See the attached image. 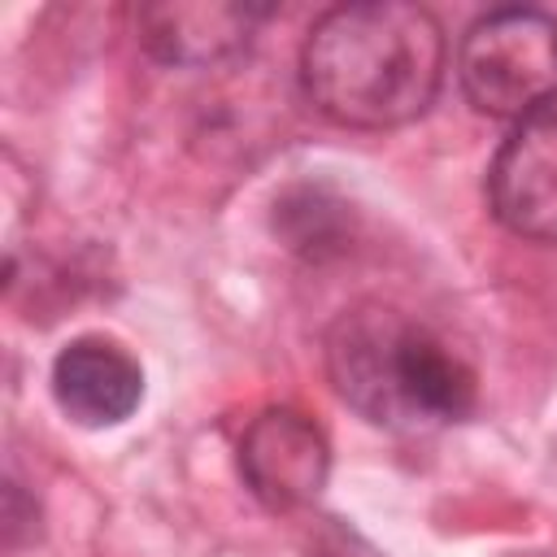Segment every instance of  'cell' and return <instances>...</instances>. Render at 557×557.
Instances as JSON below:
<instances>
[{"label":"cell","mask_w":557,"mask_h":557,"mask_svg":"<svg viewBox=\"0 0 557 557\" xmlns=\"http://www.w3.org/2000/svg\"><path fill=\"white\" fill-rule=\"evenodd\" d=\"M274 226L287 248L305 257H326L344 239V205H335L322 187H296L274 205Z\"/></svg>","instance_id":"8"},{"label":"cell","mask_w":557,"mask_h":557,"mask_svg":"<svg viewBox=\"0 0 557 557\" xmlns=\"http://www.w3.org/2000/svg\"><path fill=\"white\" fill-rule=\"evenodd\" d=\"M239 474L270 509H305L331 474V444L300 409H265L239 440Z\"/></svg>","instance_id":"4"},{"label":"cell","mask_w":557,"mask_h":557,"mask_svg":"<svg viewBox=\"0 0 557 557\" xmlns=\"http://www.w3.org/2000/svg\"><path fill=\"white\" fill-rule=\"evenodd\" d=\"M300 78L313 109L339 126H400L440 91L444 30L431 9L409 0L339 4L309 26Z\"/></svg>","instance_id":"1"},{"label":"cell","mask_w":557,"mask_h":557,"mask_svg":"<svg viewBox=\"0 0 557 557\" xmlns=\"http://www.w3.org/2000/svg\"><path fill=\"white\" fill-rule=\"evenodd\" d=\"M52 396L78 426H117L139 409L144 370L122 344L78 335L52 361Z\"/></svg>","instance_id":"6"},{"label":"cell","mask_w":557,"mask_h":557,"mask_svg":"<svg viewBox=\"0 0 557 557\" xmlns=\"http://www.w3.org/2000/svg\"><path fill=\"white\" fill-rule=\"evenodd\" d=\"M466 100L487 117L527 122L557 96V17L544 9H496L479 17L457 52Z\"/></svg>","instance_id":"3"},{"label":"cell","mask_w":557,"mask_h":557,"mask_svg":"<svg viewBox=\"0 0 557 557\" xmlns=\"http://www.w3.org/2000/svg\"><path fill=\"white\" fill-rule=\"evenodd\" d=\"M309 548H313V557H383L361 531H352L339 518H318V527L309 535Z\"/></svg>","instance_id":"9"},{"label":"cell","mask_w":557,"mask_h":557,"mask_svg":"<svg viewBox=\"0 0 557 557\" xmlns=\"http://www.w3.org/2000/svg\"><path fill=\"white\" fill-rule=\"evenodd\" d=\"M487 196L513 235L557 244V113L518 122L487 170Z\"/></svg>","instance_id":"5"},{"label":"cell","mask_w":557,"mask_h":557,"mask_svg":"<svg viewBox=\"0 0 557 557\" xmlns=\"http://www.w3.org/2000/svg\"><path fill=\"white\" fill-rule=\"evenodd\" d=\"M326 374L348 409L387 431H431L474 409L470 366L383 300H361L326 326Z\"/></svg>","instance_id":"2"},{"label":"cell","mask_w":557,"mask_h":557,"mask_svg":"<svg viewBox=\"0 0 557 557\" xmlns=\"http://www.w3.org/2000/svg\"><path fill=\"white\" fill-rule=\"evenodd\" d=\"M265 9L248 4H144L135 13L139 44L165 65H218L248 48Z\"/></svg>","instance_id":"7"}]
</instances>
